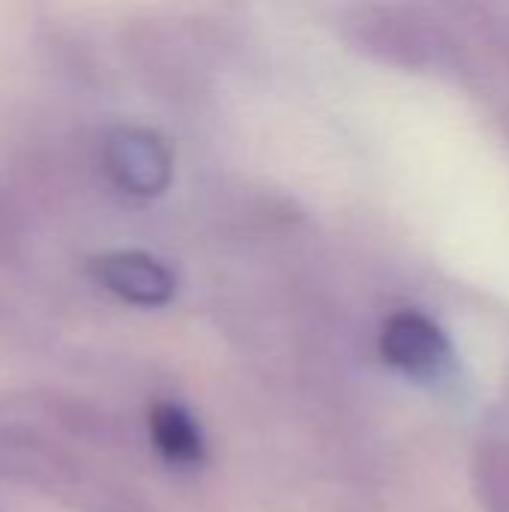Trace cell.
I'll list each match as a JSON object with an SVG mask.
<instances>
[{"mask_svg": "<svg viewBox=\"0 0 509 512\" xmlns=\"http://www.w3.org/2000/svg\"><path fill=\"white\" fill-rule=\"evenodd\" d=\"M168 144L138 126H117L102 141V168L117 189L138 198H153L171 183Z\"/></svg>", "mask_w": 509, "mask_h": 512, "instance_id": "cell-1", "label": "cell"}, {"mask_svg": "<svg viewBox=\"0 0 509 512\" xmlns=\"http://www.w3.org/2000/svg\"><path fill=\"white\" fill-rule=\"evenodd\" d=\"M381 354L393 369L423 384L444 378L453 363L447 336L420 312H399L384 324Z\"/></svg>", "mask_w": 509, "mask_h": 512, "instance_id": "cell-2", "label": "cell"}, {"mask_svg": "<svg viewBox=\"0 0 509 512\" xmlns=\"http://www.w3.org/2000/svg\"><path fill=\"white\" fill-rule=\"evenodd\" d=\"M90 276L99 288L132 306H165L174 297V273L147 252H105L90 261Z\"/></svg>", "mask_w": 509, "mask_h": 512, "instance_id": "cell-3", "label": "cell"}, {"mask_svg": "<svg viewBox=\"0 0 509 512\" xmlns=\"http://www.w3.org/2000/svg\"><path fill=\"white\" fill-rule=\"evenodd\" d=\"M150 438L159 456L171 465L192 468L204 462V441L195 420L174 402H159L150 411Z\"/></svg>", "mask_w": 509, "mask_h": 512, "instance_id": "cell-4", "label": "cell"}]
</instances>
